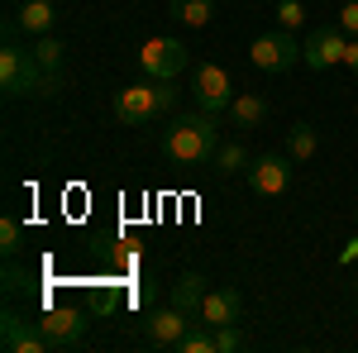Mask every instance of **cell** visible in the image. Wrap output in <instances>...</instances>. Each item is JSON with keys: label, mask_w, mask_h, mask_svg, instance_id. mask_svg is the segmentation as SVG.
<instances>
[{"label": "cell", "mask_w": 358, "mask_h": 353, "mask_svg": "<svg viewBox=\"0 0 358 353\" xmlns=\"http://www.w3.org/2000/svg\"><path fill=\"white\" fill-rule=\"evenodd\" d=\"M224 115H229L234 129H258V124L268 120V101H263V96H234Z\"/></svg>", "instance_id": "obj_14"}, {"label": "cell", "mask_w": 358, "mask_h": 353, "mask_svg": "<svg viewBox=\"0 0 358 353\" xmlns=\"http://www.w3.org/2000/svg\"><path fill=\"white\" fill-rule=\"evenodd\" d=\"M344 67L358 77V38H349V48H344Z\"/></svg>", "instance_id": "obj_26"}, {"label": "cell", "mask_w": 358, "mask_h": 353, "mask_svg": "<svg viewBox=\"0 0 358 353\" xmlns=\"http://www.w3.org/2000/svg\"><path fill=\"white\" fill-rule=\"evenodd\" d=\"M344 48H349V34L339 24H325L301 43V62L310 72H330V67H344Z\"/></svg>", "instance_id": "obj_7"}, {"label": "cell", "mask_w": 358, "mask_h": 353, "mask_svg": "<svg viewBox=\"0 0 358 353\" xmlns=\"http://www.w3.org/2000/svg\"><path fill=\"white\" fill-rule=\"evenodd\" d=\"M248 148L239 143V138H229V143H220L215 148V172H224V177H234V172H248Z\"/></svg>", "instance_id": "obj_18"}, {"label": "cell", "mask_w": 358, "mask_h": 353, "mask_svg": "<svg viewBox=\"0 0 358 353\" xmlns=\"http://www.w3.org/2000/svg\"><path fill=\"white\" fill-rule=\"evenodd\" d=\"M248 344H253V339H248L239 325H220L215 329V353H244Z\"/></svg>", "instance_id": "obj_21"}, {"label": "cell", "mask_w": 358, "mask_h": 353, "mask_svg": "<svg viewBox=\"0 0 358 353\" xmlns=\"http://www.w3.org/2000/svg\"><path fill=\"white\" fill-rule=\"evenodd\" d=\"M292 167L296 163H292L287 153H263V158H253V163H248V187H253V196H268V201L287 196Z\"/></svg>", "instance_id": "obj_8"}, {"label": "cell", "mask_w": 358, "mask_h": 353, "mask_svg": "<svg viewBox=\"0 0 358 353\" xmlns=\"http://www.w3.org/2000/svg\"><path fill=\"white\" fill-rule=\"evenodd\" d=\"M138 67H143V77H153V82H177L187 67H192V48L182 43V38H148L143 48H138Z\"/></svg>", "instance_id": "obj_4"}, {"label": "cell", "mask_w": 358, "mask_h": 353, "mask_svg": "<svg viewBox=\"0 0 358 353\" xmlns=\"http://www.w3.org/2000/svg\"><path fill=\"white\" fill-rule=\"evenodd\" d=\"M62 53H67V48L57 43L53 34H43V38L34 43V57H38V62H43V67H48L53 77H62Z\"/></svg>", "instance_id": "obj_20"}, {"label": "cell", "mask_w": 358, "mask_h": 353, "mask_svg": "<svg viewBox=\"0 0 358 353\" xmlns=\"http://www.w3.org/2000/svg\"><path fill=\"white\" fill-rule=\"evenodd\" d=\"M172 353H215V329L206 325V320H192V329L182 334V344Z\"/></svg>", "instance_id": "obj_19"}, {"label": "cell", "mask_w": 358, "mask_h": 353, "mask_svg": "<svg viewBox=\"0 0 358 353\" xmlns=\"http://www.w3.org/2000/svg\"><path fill=\"white\" fill-rule=\"evenodd\" d=\"M201 301H206V277H201V272H182V277L172 282V305L187 310V315H196Z\"/></svg>", "instance_id": "obj_15"}, {"label": "cell", "mask_w": 358, "mask_h": 353, "mask_svg": "<svg viewBox=\"0 0 358 353\" xmlns=\"http://www.w3.org/2000/svg\"><path fill=\"white\" fill-rule=\"evenodd\" d=\"M15 24L29 29L34 38H43V34H53V24H57V5H53V0H24Z\"/></svg>", "instance_id": "obj_13"}, {"label": "cell", "mask_w": 358, "mask_h": 353, "mask_svg": "<svg viewBox=\"0 0 358 353\" xmlns=\"http://www.w3.org/2000/svg\"><path fill=\"white\" fill-rule=\"evenodd\" d=\"M20 248H24V229H20V219H15V215H5V219H0V253L15 258Z\"/></svg>", "instance_id": "obj_22"}, {"label": "cell", "mask_w": 358, "mask_h": 353, "mask_svg": "<svg viewBox=\"0 0 358 353\" xmlns=\"http://www.w3.org/2000/svg\"><path fill=\"white\" fill-rule=\"evenodd\" d=\"M187 329H192V315L177 310V305L172 310H148L143 315V344L148 349H177Z\"/></svg>", "instance_id": "obj_10"}, {"label": "cell", "mask_w": 358, "mask_h": 353, "mask_svg": "<svg viewBox=\"0 0 358 353\" xmlns=\"http://www.w3.org/2000/svg\"><path fill=\"white\" fill-rule=\"evenodd\" d=\"M0 86H5V96H53L62 91V77H53L34 48H15V43H5L0 48Z\"/></svg>", "instance_id": "obj_2"}, {"label": "cell", "mask_w": 358, "mask_h": 353, "mask_svg": "<svg viewBox=\"0 0 358 353\" xmlns=\"http://www.w3.org/2000/svg\"><path fill=\"white\" fill-rule=\"evenodd\" d=\"M315 148H320V138H315L310 124H292V129H287V158H292V163H310Z\"/></svg>", "instance_id": "obj_17"}, {"label": "cell", "mask_w": 358, "mask_h": 353, "mask_svg": "<svg viewBox=\"0 0 358 353\" xmlns=\"http://www.w3.org/2000/svg\"><path fill=\"white\" fill-rule=\"evenodd\" d=\"M354 258H358V234H354V239H349V244H344V253H339V263H344V268H349V263H354Z\"/></svg>", "instance_id": "obj_27"}, {"label": "cell", "mask_w": 358, "mask_h": 353, "mask_svg": "<svg viewBox=\"0 0 358 353\" xmlns=\"http://www.w3.org/2000/svg\"><path fill=\"white\" fill-rule=\"evenodd\" d=\"M24 282H29V277H24L20 268H5V291H20Z\"/></svg>", "instance_id": "obj_25"}, {"label": "cell", "mask_w": 358, "mask_h": 353, "mask_svg": "<svg viewBox=\"0 0 358 353\" xmlns=\"http://www.w3.org/2000/svg\"><path fill=\"white\" fill-rule=\"evenodd\" d=\"M192 91H196V106L210 110V115L229 110V101H234L229 72H224L220 62H196V67H192Z\"/></svg>", "instance_id": "obj_6"}, {"label": "cell", "mask_w": 358, "mask_h": 353, "mask_svg": "<svg viewBox=\"0 0 358 353\" xmlns=\"http://www.w3.org/2000/svg\"><path fill=\"white\" fill-rule=\"evenodd\" d=\"M248 57H253V67L258 72H292L296 62H301V43L287 34V29H273V34H258L253 38V48H248Z\"/></svg>", "instance_id": "obj_5"}, {"label": "cell", "mask_w": 358, "mask_h": 353, "mask_svg": "<svg viewBox=\"0 0 358 353\" xmlns=\"http://www.w3.org/2000/svg\"><path fill=\"white\" fill-rule=\"evenodd\" d=\"M277 24L287 29V34H292V29H301L306 24V10L296 5V0H277Z\"/></svg>", "instance_id": "obj_23"}, {"label": "cell", "mask_w": 358, "mask_h": 353, "mask_svg": "<svg viewBox=\"0 0 358 353\" xmlns=\"http://www.w3.org/2000/svg\"><path fill=\"white\" fill-rule=\"evenodd\" d=\"M196 320H206L210 329L239 325V320H244V296H239L234 287H215V291H206L201 310H196Z\"/></svg>", "instance_id": "obj_12"}, {"label": "cell", "mask_w": 358, "mask_h": 353, "mask_svg": "<svg viewBox=\"0 0 358 353\" xmlns=\"http://www.w3.org/2000/svg\"><path fill=\"white\" fill-rule=\"evenodd\" d=\"M0 349L5 353H53V344H48V334L38 329V320L24 325L15 310H5V315H0Z\"/></svg>", "instance_id": "obj_11"}, {"label": "cell", "mask_w": 358, "mask_h": 353, "mask_svg": "<svg viewBox=\"0 0 358 353\" xmlns=\"http://www.w3.org/2000/svg\"><path fill=\"white\" fill-rule=\"evenodd\" d=\"M38 329L48 334L53 353L77 349V344H82V334H86V315L77 310V305H48V310L38 315Z\"/></svg>", "instance_id": "obj_9"}, {"label": "cell", "mask_w": 358, "mask_h": 353, "mask_svg": "<svg viewBox=\"0 0 358 353\" xmlns=\"http://www.w3.org/2000/svg\"><path fill=\"white\" fill-rule=\"evenodd\" d=\"M172 20L187 29H206L215 20V0H172Z\"/></svg>", "instance_id": "obj_16"}, {"label": "cell", "mask_w": 358, "mask_h": 353, "mask_svg": "<svg viewBox=\"0 0 358 353\" xmlns=\"http://www.w3.org/2000/svg\"><path fill=\"white\" fill-rule=\"evenodd\" d=\"M177 106V91L172 82H138V86H120L115 91V120L120 124H148V120H158L167 110Z\"/></svg>", "instance_id": "obj_3"}, {"label": "cell", "mask_w": 358, "mask_h": 353, "mask_svg": "<svg viewBox=\"0 0 358 353\" xmlns=\"http://www.w3.org/2000/svg\"><path fill=\"white\" fill-rule=\"evenodd\" d=\"M215 148H220V120L210 110H182L163 134V153L182 167L215 163Z\"/></svg>", "instance_id": "obj_1"}, {"label": "cell", "mask_w": 358, "mask_h": 353, "mask_svg": "<svg viewBox=\"0 0 358 353\" xmlns=\"http://www.w3.org/2000/svg\"><path fill=\"white\" fill-rule=\"evenodd\" d=\"M334 24L344 29L349 38H358V0H344V10H339V20H334Z\"/></svg>", "instance_id": "obj_24"}]
</instances>
